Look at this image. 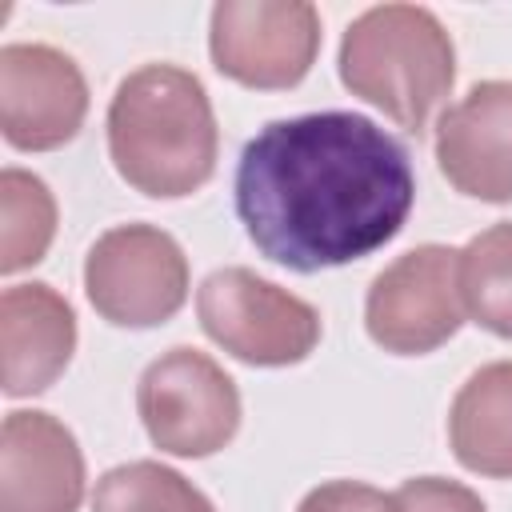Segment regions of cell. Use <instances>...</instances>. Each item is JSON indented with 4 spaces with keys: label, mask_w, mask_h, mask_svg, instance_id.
<instances>
[{
    "label": "cell",
    "mask_w": 512,
    "mask_h": 512,
    "mask_svg": "<svg viewBox=\"0 0 512 512\" xmlns=\"http://www.w3.org/2000/svg\"><path fill=\"white\" fill-rule=\"evenodd\" d=\"M208 52L216 72L244 88H296L320 52V12L304 0H220Z\"/></svg>",
    "instance_id": "obj_8"
},
{
    "label": "cell",
    "mask_w": 512,
    "mask_h": 512,
    "mask_svg": "<svg viewBox=\"0 0 512 512\" xmlns=\"http://www.w3.org/2000/svg\"><path fill=\"white\" fill-rule=\"evenodd\" d=\"M392 512H488L484 500L444 476H412L392 492Z\"/></svg>",
    "instance_id": "obj_17"
},
{
    "label": "cell",
    "mask_w": 512,
    "mask_h": 512,
    "mask_svg": "<svg viewBox=\"0 0 512 512\" xmlns=\"http://www.w3.org/2000/svg\"><path fill=\"white\" fill-rule=\"evenodd\" d=\"M296 512H392V496L360 480H328L312 488Z\"/></svg>",
    "instance_id": "obj_18"
},
{
    "label": "cell",
    "mask_w": 512,
    "mask_h": 512,
    "mask_svg": "<svg viewBox=\"0 0 512 512\" xmlns=\"http://www.w3.org/2000/svg\"><path fill=\"white\" fill-rule=\"evenodd\" d=\"M336 64L352 96L420 136L432 108L452 92L456 44L432 8L376 4L344 28Z\"/></svg>",
    "instance_id": "obj_3"
},
{
    "label": "cell",
    "mask_w": 512,
    "mask_h": 512,
    "mask_svg": "<svg viewBox=\"0 0 512 512\" xmlns=\"http://www.w3.org/2000/svg\"><path fill=\"white\" fill-rule=\"evenodd\" d=\"M84 500V452L64 420L16 408L0 428V512H76Z\"/></svg>",
    "instance_id": "obj_11"
},
{
    "label": "cell",
    "mask_w": 512,
    "mask_h": 512,
    "mask_svg": "<svg viewBox=\"0 0 512 512\" xmlns=\"http://www.w3.org/2000/svg\"><path fill=\"white\" fill-rule=\"evenodd\" d=\"M236 216L260 256L292 272L340 268L400 236L416 176L408 148L360 112L264 124L236 160Z\"/></svg>",
    "instance_id": "obj_1"
},
{
    "label": "cell",
    "mask_w": 512,
    "mask_h": 512,
    "mask_svg": "<svg viewBox=\"0 0 512 512\" xmlns=\"http://www.w3.org/2000/svg\"><path fill=\"white\" fill-rule=\"evenodd\" d=\"M88 304L116 328H156L188 300V256L156 224H116L84 256Z\"/></svg>",
    "instance_id": "obj_6"
},
{
    "label": "cell",
    "mask_w": 512,
    "mask_h": 512,
    "mask_svg": "<svg viewBox=\"0 0 512 512\" xmlns=\"http://www.w3.org/2000/svg\"><path fill=\"white\" fill-rule=\"evenodd\" d=\"M196 316L212 344L252 368H288L320 344V312L252 268H216L196 292Z\"/></svg>",
    "instance_id": "obj_4"
},
{
    "label": "cell",
    "mask_w": 512,
    "mask_h": 512,
    "mask_svg": "<svg viewBox=\"0 0 512 512\" xmlns=\"http://www.w3.org/2000/svg\"><path fill=\"white\" fill-rule=\"evenodd\" d=\"M76 352V312L52 284H12L0 296L4 392L36 396L52 388Z\"/></svg>",
    "instance_id": "obj_12"
},
{
    "label": "cell",
    "mask_w": 512,
    "mask_h": 512,
    "mask_svg": "<svg viewBox=\"0 0 512 512\" xmlns=\"http://www.w3.org/2000/svg\"><path fill=\"white\" fill-rule=\"evenodd\" d=\"M56 236V200L48 184L24 168L0 172V272L16 276L44 260Z\"/></svg>",
    "instance_id": "obj_15"
},
{
    "label": "cell",
    "mask_w": 512,
    "mask_h": 512,
    "mask_svg": "<svg viewBox=\"0 0 512 512\" xmlns=\"http://www.w3.org/2000/svg\"><path fill=\"white\" fill-rule=\"evenodd\" d=\"M136 412L160 452L200 460L232 444L240 428V392L208 352L180 344L144 368Z\"/></svg>",
    "instance_id": "obj_5"
},
{
    "label": "cell",
    "mask_w": 512,
    "mask_h": 512,
    "mask_svg": "<svg viewBox=\"0 0 512 512\" xmlns=\"http://www.w3.org/2000/svg\"><path fill=\"white\" fill-rule=\"evenodd\" d=\"M88 116L80 64L52 44L0 48V132L20 152H52L76 140Z\"/></svg>",
    "instance_id": "obj_9"
},
{
    "label": "cell",
    "mask_w": 512,
    "mask_h": 512,
    "mask_svg": "<svg viewBox=\"0 0 512 512\" xmlns=\"http://www.w3.org/2000/svg\"><path fill=\"white\" fill-rule=\"evenodd\" d=\"M216 112L196 72L144 64L108 104V156L120 180L152 200H180L216 172Z\"/></svg>",
    "instance_id": "obj_2"
},
{
    "label": "cell",
    "mask_w": 512,
    "mask_h": 512,
    "mask_svg": "<svg viewBox=\"0 0 512 512\" xmlns=\"http://www.w3.org/2000/svg\"><path fill=\"white\" fill-rule=\"evenodd\" d=\"M92 512H216L212 500L160 460H128L96 480Z\"/></svg>",
    "instance_id": "obj_16"
},
{
    "label": "cell",
    "mask_w": 512,
    "mask_h": 512,
    "mask_svg": "<svg viewBox=\"0 0 512 512\" xmlns=\"http://www.w3.org/2000/svg\"><path fill=\"white\" fill-rule=\"evenodd\" d=\"M436 164L460 196L512 204V80H480L440 112Z\"/></svg>",
    "instance_id": "obj_10"
},
{
    "label": "cell",
    "mask_w": 512,
    "mask_h": 512,
    "mask_svg": "<svg viewBox=\"0 0 512 512\" xmlns=\"http://www.w3.org/2000/svg\"><path fill=\"white\" fill-rule=\"evenodd\" d=\"M452 456L492 480H512V360L476 368L448 408Z\"/></svg>",
    "instance_id": "obj_13"
},
{
    "label": "cell",
    "mask_w": 512,
    "mask_h": 512,
    "mask_svg": "<svg viewBox=\"0 0 512 512\" xmlns=\"http://www.w3.org/2000/svg\"><path fill=\"white\" fill-rule=\"evenodd\" d=\"M464 316L500 340H512V220L476 232L460 248Z\"/></svg>",
    "instance_id": "obj_14"
},
{
    "label": "cell",
    "mask_w": 512,
    "mask_h": 512,
    "mask_svg": "<svg viewBox=\"0 0 512 512\" xmlns=\"http://www.w3.org/2000/svg\"><path fill=\"white\" fill-rule=\"evenodd\" d=\"M464 324L460 248L420 244L376 272L364 296L368 336L396 356H424L448 344Z\"/></svg>",
    "instance_id": "obj_7"
}]
</instances>
